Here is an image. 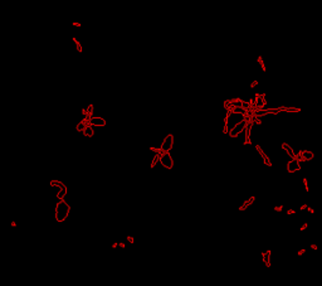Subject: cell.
I'll return each mask as SVG.
<instances>
[{
    "label": "cell",
    "mask_w": 322,
    "mask_h": 286,
    "mask_svg": "<svg viewBox=\"0 0 322 286\" xmlns=\"http://www.w3.org/2000/svg\"><path fill=\"white\" fill-rule=\"evenodd\" d=\"M262 158H263V163L267 165V167H272V161L269 160V158L267 156V155H265V153L262 154Z\"/></svg>",
    "instance_id": "cell-15"
},
{
    "label": "cell",
    "mask_w": 322,
    "mask_h": 286,
    "mask_svg": "<svg viewBox=\"0 0 322 286\" xmlns=\"http://www.w3.org/2000/svg\"><path fill=\"white\" fill-rule=\"evenodd\" d=\"M273 209H274L276 212H281L282 209H283V205H277V207H274V208H273Z\"/></svg>",
    "instance_id": "cell-22"
},
{
    "label": "cell",
    "mask_w": 322,
    "mask_h": 286,
    "mask_svg": "<svg viewBox=\"0 0 322 286\" xmlns=\"http://www.w3.org/2000/svg\"><path fill=\"white\" fill-rule=\"evenodd\" d=\"M255 149H257V151H258V153H259V154H261V155H262L263 153H264V151H263V150H262V147H261V146H259V145H255Z\"/></svg>",
    "instance_id": "cell-23"
},
{
    "label": "cell",
    "mask_w": 322,
    "mask_h": 286,
    "mask_svg": "<svg viewBox=\"0 0 322 286\" xmlns=\"http://www.w3.org/2000/svg\"><path fill=\"white\" fill-rule=\"evenodd\" d=\"M301 170V164L298 159H296V158H293L291 161H288V164H287V171L288 173H295V171H298Z\"/></svg>",
    "instance_id": "cell-6"
},
{
    "label": "cell",
    "mask_w": 322,
    "mask_h": 286,
    "mask_svg": "<svg viewBox=\"0 0 322 286\" xmlns=\"http://www.w3.org/2000/svg\"><path fill=\"white\" fill-rule=\"evenodd\" d=\"M253 120H252V121H249L248 124H247V126H245V141H244V144L245 145H248V144H251V129H252V126H253Z\"/></svg>",
    "instance_id": "cell-8"
},
{
    "label": "cell",
    "mask_w": 322,
    "mask_h": 286,
    "mask_svg": "<svg viewBox=\"0 0 322 286\" xmlns=\"http://www.w3.org/2000/svg\"><path fill=\"white\" fill-rule=\"evenodd\" d=\"M93 127L95 126H92L91 124H89V125L83 130V135H84L86 137H92L93 135H95V130H93Z\"/></svg>",
    "instance_id": "cell-10"
},
{
    "label": "cell",
    "mask_w": 322,
    "mask_h": 286,
    "mask_svg": "<svg viewBox=\"0 0 322 286\" xmlns=\"http://www.w3.org/2000/svg\"><path fill=\"white\" fill-rule=\"evenodd\" d=\"M159 161H160V155L156 154V156L154 158V160H152V163H151V168H155V165H156Z\"/></svg>",
    "instance_id": "cell-18"
},
{
    "label": "cell",
    "mask_w": 322,
    "mask_h": 286,
    "mask_svg": "<svg viewBox=\"0 0 322 286\" xmlns=\"http://www.w3.org/2000/svg\"><path fill=\"white\" fill-rule=\"evenodd\" d=\"M281 111H287V112H300L301 109H297V107H279Z\"/></svg>",
    "instance_id": "cell-14"
},
{
    "label": "cell",
    "mask_w": 322,
    "mask_h": 286,
    "mask_svg": "<svg viewBox=\"0 0 322 286\" xmlns=\"http://www.w3.org/2000/svg\"><path fill=\"white\" fill-rule=\"evenodd\" d=\"M249 205H251V203H249L248 201H247V202H244V203H243V205H240V207H239V211H245V209H247Z\"/></svg>",
    "instance_id": "cell-19"
},
{
    "label": "cell",
    "mask_w": 322,
    "mask_h": 286,
    "mask_svg": "<svg viewBox=\"0 0 322 286\" xmlns=\"http://www.w3.org/2000/svg\"><path fill=\"white\" fill-rule=\"evenodd\" d=\"M313 158H315V154L308 150H300V153L296 155V159H298V161H310Z\"/></svg>",
    "instance_id": "cell-4"
},
{
    "label": "cell",
    "mask_w": 322,
    "mask_h": 286,
    "mask_svg": "<svg viewBox=\"0 0 322 286\" xmlns=\"http://www.w3.org/2000/svg\"><path fill=\"white\" fill-rule=\"evenodd\" d=\"M271 255H272V252L271 251H267V252H264V253H262V258H263V261H264V263H265V266L267 267H269L271 266Z\"/></svg>",
    "instance_id": "cell-12"
},
{
    "label": "cell",
    "mask_w": 322,
    "mask_h": 286,
    "mask_svg": "<svg viewBox=\"0 0 322 286\" xmlns=\"http://www.w3.org/2000/svg\"><path fill=\"white\" fill-rule=\"evenodd\" d=\"M223 132H224V134H228V132H229V127H228V124H224Z\"/></svg>",
    "instance_id": "cell-21"
},
{
    "label": "cell",
    "mask_w": 322,
    "mask_h": 286,
    "mask_svg": "<svg viewBox=\"0 0 322 286\" xmlns=\"http://www.w3.org/2000/svg\"><path fill=\"white\" fill-rule=\"evenodd\" d=\"M311 248H312V250H317V248H318V247H317V244H315V243H312V244H311Z\"/></svg>",
    "instance_id": "cell-30"
},
{
    "label": "cell",
    "mask_w": 322,
    "mask_h": 286,
    "mask_svg": "<svg viewBox=\"0 0 322 286\" xmlns=\"http://www.w3.org/2000/svg\"><path fill=\"white\" fill-rule=\"evenodd\" d=\"M160 163H161L162 167L169 169V170L172 169V167H174V160H172L171 155L169 154V151H165V153L160 156Z\"/></svg>",
    "instance_id": "cell-3"
},
{
    "label": "cell",
    "mask_w": 322,
    "mask_h": 286,
    "mask_svg": "<svg viewBox=\"0 0 322 286\" xmlns=\"http://www.w3.org/2000/svg\"><path fill=\"white\" fill-rule=\"evenodd\" d=\"M172 145H174V136H172L171 134H169V135L164 139V141H162L161 149L164 151H170L172 149Z\"/></svg>",
    "instance_id": "cell-5"
},
{
    "label": "cell",
    "mask_w": 322,
    "mask_h": 286,
    "mask_svg": "<svg viewBox=\"0 0 322 286\" xmlns=\"http://www.w3.org/2000/svg\"><path fill=\"white\" fill-rule=\"evenodd\" d=\"M254 201H255V197H251V198L248 199V202L251 203V204H253V203H254Z\"/></svg>",
    "instance_id": "cell-25"
},
{
    "label": "cell",
    "mask_w": 322,
    "mask_h": 286,
    "mask_svg": "<svg viewBox=\"0 0 322 286\" xmlns=\"http://www.w3.org/2000/svg\"><path fill=\"white\" fill-rule=\"evenodd\" d=\"M65 194H67V187L65 185H63V187L59 188V192L57 193V198L58 199H63L65 197Z\"/></svg>",
    "instance_id": "cell-13"
},
{
    "label": "cell",
    "mask_w": 322,
    "mask_h": 286,
    "mask_svg": "<svg viewBox=\"0 0 322 286\" xmlns=\"http://www.w3.org/2000/svg\"><path fill=\"white\" fill-rule=\"evenodd\" d=\"M82 115H84L86 117H87V109H83L82 110Z\"/></svg>",
    "instance_id": "cell-28"
},
{
    "label": "cell",
    "mask_w": 322,
    "mask_h": 286,
    "mask_svg": "<svg viewBox=\"0 0 322 286\" xmlns=\"http://www.w3.org/2000/svg\"><path fill=\"white\" fill-rule=\"evenodd\" d=\"M118 247H121V248H125V243H122V242L118 243Z\"/></svg>",
    "instance_id": "cell-34"
},
{
    "label": "cell",
    "mask_w": 322,
    "mask_h": 286,
    "mask_svg": "<svg viewBox=\"0 0 322 286\" xmlns=\"http://www.w3.org/2000/svg\"><path fill=\"white\" fill-rule=\"evenodd\" d=\"M69 211H71L69 204L65 203L63 199H61V201L57 203V205H55V219H57L58 222H63V220H65V218L68 217Z\"/></svg>",
    "instance_id": "cell-1"
},
{
    "label": "cell",
    "mask_w": 322,
    "mask_h": 286,
    "mask_svg": "<svg viewBox=\"0 0 322 286\" xmlns=\"http://www.w3.org/2000/svg\"><path fill=\"white\" fill-rule=\"evenodd\" d=\"M249 121L247 119H243L240 122H238V124H235V125L231 127V129L229 130V136L231 137V139H234V137H237L238 135H239V134L243 131V130H245V126H247V124H248Z\"/></svg>",
    "instance_id": "cell-2"
},
{
    "label": "cell",
    "mask_w": 322,
    "mask_h": 286,
    "mask_svg": "<svg viewBox=\"0 0 322 286\" xmlns=\"http://www.w3.org/2000/svg\"><path fill=\"white\" fill-rule=\"evenodd\" d=\"M307 207H308L307 204H303L302 207H301V211H302V209H307Z\"/></svg>",
    "instance_id": "cell-33"
},
{
    "label": "cell",
    "mask_w": 322,
    "mask_h": 286,
    "mask_svg": "<svg viewBox=\"0 0 322 286\" xmlns=\"http://www.w3.org/2000/svg\"><path fill=\"white\" fill-rule=\"evenodd\" d=\"M307 227H308V225H307V223H303L302 227H301V231H304V229L307 228Z\"/></svg>",
    "instance_id": "cell-26"
},
{
    "label": "cell",
    "mask_w": 322,
    "mask_h": 286,
    "mask_svg": "<svg viewBox=\"0 0 322 286\" xmlns=\"http://www.w3.org/2000/svg\"><path fill=\"white\" fill-rule=\"evenodd\" d=\"M307 211H308L310 213H312V214L315 213V209H312V208H311V207H307Z\"/></svg>",
    "instance_id": "cell-29"
},
{
    "label": "cell",
    "mask_w": 322,
    "mask_h": 286,
    "mask_svg": "<svg viewBox=\"0 0 322 286\" xmlns=\"http://www.w3.org/2000/svg\"><path fill=\"white\" fill-rule=\"evenodd\" d=\"M88 125H89V119L82 120L81 122H78V124H77V126H76V130H77L78 132H83V130H84Z\"/></svg>",
    "instance_id": "cell-9"
},
{
    "label": "cell",
    "mask_w": 322,
    "mask_h": 286,
    "mask_svg": "<svg viewBox=\"0 0 322 286\" xmlns=\"http://www.w3.org/2000/svg\"><path fill=\"white\" fill-rule=\"evenodd\" d=\"M117 247H118V243H117V242L112 243V248H117Z\"/></svg>",
    "instance_id": "cell-32"
},
{
    "label": "cell",
    "mask_w": 322,
    "mask_h": 286,
    "mask_svg": "<svg viewBox=\"0 0 322 286\" xmlns=\"http://www.w3.org/2000/svg\"><path fill=\"white\" fill-rule=\"evenodd\" d=\"M92 112H93V105H89L87 107V117H86V119H91L92 117Z\"/></svg>",
    "instance_id": "cell-17"
},
{
    "label": "cell",
    "mask_w": 322,
    "mask_h": 286,
    "mask_svg": "<svg viewBox=\"0 0 322 286\" xmlns=\"http://www.w3.org/2000/svg\"><path fill=\"white\" fill-rule=\"evenodd\" d=\"M303 185H304V190L308 192L310 190V189H308V182H307L306 178H303Z\"/></svg>",
    "instance_id": "cell-20"
},
{
    "label": "cell",
    "mask_w": 322,
    "mask_h": 286,
    "mask_svg": "<svg viewBox=\"0 0 322 286\" xmlns=\"http://www.w3.org/2000/svg\"><path fill=\"white\" fill-rule=\"evenodd\" d=\"M12 227H16V223H15V222H12Z\"/></svg>",
    "instance_id": "cell-35"
},
{
    "label": "cell",
    "mask_w": 322,
    "mask_h": 286,
    "mask_svg": "<svg viewBox=\"0 0 322 286\" xmlns=\"http://www.w3.org/2000/svg\"><path fill=\"white\" fill-rule=\"evenodd\" d=\"M304 252H306V250H304V248H302V250H300V251H298V256H302V255H303Z\"/></svg>",
    "instance_id": "cell-27"
},
{
    "label": "cell",
    "mask_w": 322,
    "mask_h": 286,
    "mask_svg": "<svg viewBox=\"0 0 322 286\" xmlns=\"http://www.w3.org/2000/svg\"><path fill=\"white\" fill-rule=\"evenodd\" d=\"M150 150H151V151H154V153H155V154H157V155H160V156H161V155H162V154H164V153H165V151H164V150H162V149H161V147H160V149H156V147H150Z\"/></svg>",
    "instance_id": "cell-16"
},
{
    "label": "cell",
    "mask_w": 322,
    "mask_h": 286,
    "mask_svg": "<svg viewBox=\"0 0 322 286\" xmlns=\"http://www.w3.org/2000/svg\"><path fill=\"white\" fill-rule=\"evenodd\" d=\"M295 213H296V212L293 211V209H289V211L287 212V214H295Z\"/></svg>",
    "instance_id": "cell-31"
},
{
    "label": "cell",
    "mask_w": 322,
    "mask_h": 286,
    "mask_svg": "<svg viewBox=\"0 0 322 286\" xmlns=\"http://www.w3.org/2000/svg\"><path fill=\"white\" fill-rule=\"evenodd\" d=\"M89 124L92 126H105L106 125V120L102 117H96V116H92L89 119Z\"/></svg>",
    "instance_id": "cell-7"
},
{
    "label": "cell",
    "mask_w": 322,
    "mask_h": 286,
    "mask_svg": "<svg viewBox=\"0 0 322 286\" xmlns=\"http://www.w3.org/2000/svg\"><path fill=\"white\" fill-rule=\"evenodd\" d=\"M282 147H283V149H285V151H286V153L289 155L291 158H292V159H293V158H296V154H295V151H293V149H292V147H291V146L288 145V144H286V143H282Z\"/></svg>",
    "instance_id": "cell-11"
},
{
    "label": "cell",
    "mask_w": 322,
    "mask_h": 286,
    "mask_svg": "<svg viewBox=\"0 0 322 286\" xmlns=\"http://www.w3.org/2000/svg\"><path fill=\"white\" fill-rule=\"evenodd\" d=\"M127 241H129L130 243H133V242H135V240H133L132 236H127Z\"/></svg>",
    "instance_id": "cell-24"
}]
</instances>
